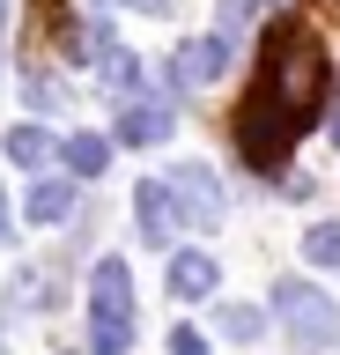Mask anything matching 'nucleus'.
<instances>
[{"instance_id": "f257e3e1", "label": "nucleus", "mask_w": 340, "mask_h": 355, "mask_svg": "<svg viewBox=\"0 0 340 355\" xmlns=\"http://www.w3.org/2000/svg\"><path fill=\"white\" fill-rule=\"evenodd\" d=\"M259 89H267L303 133L318 126V111H325V96H333V60H325V44H318L311 22L281 15L267 37H259Z\"/></svg>"}, {"instance_id": "f03ea898", "label": "nucleus", "mask_w": 340, "mask_h": 355, "mask_svg": "<svg viewBox=\"0 0 340 355\" xmlns=\"http://www.w3.org/2000/svg\"><path fill=\"white\" fill-rule=\"evenodd\" d=\"M296 141H303V126L251 82L244 104H237V155H244V171L251 178H289V148Z\"/></svg>"}, {"instance_id": "7ed1b4c3", "label": "nucleus", "mask_w": 340, "mask_h": 355, "mask_svg": "<svg viewBox=\"0 0 340 355\" xmlns=\"http://www.w3.org/2000/svg\"><path fill=\"white\" fill-rule=\"evenodd\" d=\"M134 348V266L96 259L89 274V355H126Z\"/></svg>"}, {"instance_id": "20e7f679", "label": "nucleus", "mask_w": 340, "mask_h": 355, "mask_svg": "<svg viewBox=\"0 0 340 355\" xmlns=\"http://www.w3.org/2000/svg\"><path fill=\"white\" fill-rule=\"evenodd\" d=\"M274 318L289 326L296 355H325L340 348V304L318 282H274Z\"/></svg>"}, {"instance_id": "39448f33", "label": "nucleus", "mask_w": 340, "mask_h": 355, "mask_svg": "<svg viewBox=\"0 0 340 355\" xmlns=\"http://www.w3.org/2000/svg\"><path fill=\"white\" fill-rule=\"evenodd\" d=\"M222 67H229V37H222V30H207V37H185L178 44L170 82H178V96H200L207 82H222Z\"/></svg>"}, {"instance_id": "423d86ee", "label": "nucleus", "mask_w": 340, "mask_h": 355, "mask_svg": "<svg viewBox=\"0 0 340 355\" xmlns=\"http://www.w3.org/2000/svg\"><path fill=\"white\" fill-rule=\"evenodd\" d=\"M178 133V104H163V96H126L118 104V133L111 141H126V148H163Z\"/></svg>"}, {"instance_id": "0eeeda50", "label": "nucleus", "mask_w": 340, "mask_h": 355, "mask_svg": "<svg viewBox=\"0 0 340 355\" xmlns=\"http://www.w3.org/2000/svg\"><path fill=\"white\" fill-rule=\"evenodd\" d=\"M170 200H178V215L200 222V230H215V222H222V185H215V171H207V163H178V171H170Z\"/></svg>"}, {"instance_id": "6e6552de", "label": "nucleus", "mask_w": 340, "mask_h": 355, "mask_svg": "<svg viewBox=\"0 0 340 355\" xmlns=\"http://www.w3.org/2000/svg\"><path fill=\"white\" fill-rule=\"evenodd\" d=\"M134 222H141V244H156V252L185 230L178 200H170V178H141V193H134Z\"/></svg>"}, {"instance_id": "1a4fd4ad", "label": "nucleus", "mask_w": 340, "mask_h": 355, "mask_svg": "<svg viewBox=\"0 0 340 355\" xmlns=\"http://www.w3.org/2000/svg\"><path fill=\"white\" fill-rule=\"evenodd\" d=\"M215 288H222V266L207 252H170V296L178 304H207Z\"/></svg>"}, {"instance_id": "9d476101", "label": "nucleus", "mask_w": 340, "mask_h": 355, "mask_svg": "<svg viewBox=\"0 0 340 355\" xmlns=\"http://www.w3.org/2000/svg\"><path fill=\"white\" fill-rule=\"evenodd\" d=\"M96 82L111 89L118 104H126V96H148V82H141V60H134V52H118V44H104V60H96Z\"/></svg>"}, {"instance_id": "9b49d317", "label": "nucleus", "mask_w": 340, "mask_h": 355, "mask_svg": "<svg viewBox=\"0 0 340 355\" xmlns=\"http://www.w3.org/2000/svg\"><path fill=\"white\" fill-rule=\"evenodd\" d=\"M60 163H67L74 178H104V163H111V133H67Z\"/></svg>"}, {"instance_id": "f8f14e48", "label": "nucleus", "mask_w": 340, "mask_h": 355, "mask_svg": "<svg viewBox=\"0 0 340 355\" xmlns=\"http://www.w3.org/2000/svg\"><path fill=\"white\" fill-rule=\"evenodd\" d=\"M74 185H82V178H37L30 200H23V215H30V222H60V215L74 207Z\"/></svg>"}, {"instance_id": "ddd939ff", "label": "nucleus", "mask_w": 340, "mask_h": 355, "mask_svg": "<svg viewBox=\"0 0 340 355\" xmlns=\"http://www.w3.org/2000/svg\"><path fill=\"white\" fill-rule=\"evenodd\" d=\"M8 163H15V171H45L52 163V133L45 126H8Z\"/></svg>"}, {"instance_id": "4468645a", "label": "nucleus", "mask_w": 340, "mask_h": 355, "mask_svg": "<svg viewBox=\"0 0 340 355\" xmlns=\"http://www.w3.org/2000/svg\"><path fill=\"white\" fill-rule=\"evenodd\" d=\"M303 259L340 274V222H311V230H303Z\"/></svg>"}, {"instance_id": "2eb2a0df", "label": "nucleus", "mask_w": 340, "mask_h": 355, "mask_svg": "<svg viewBox=\"0 0 340 355\" xmlns=\"http://www.w3.org/2000/svg\"><path fill=\"white\" fill-rule=\"evenodd\" d=\"M215 326H222L229 340H259V333H267V311H251V304H222V311H215Z\"/></svg>"}, {"instance_id": "dca6fc26", "label": "nucleus", "mask_w": 340, "mask_h": 355, "mask_svg": "<svg viewBox=\"0 0 340 355\" xmlns=\"http://www.w3.org/2000/svg\"><path fill=\"white\" fill-rule=\"evenodd\" d=\"M8 304H15V311H45V304H52V296H45V274H37V266H23V274L8 282Z\"/></svg>"}, {"instance_id": "f3484780", "label": "nucleus", "mask_w": 340, "mask_h": 355, "mask_svg": "<svg viewBox=\"0 0 340 355\" xmlns=\"http://www.w3.org/2000/svg\"><path fill=\"white\" fill-rule=\"evenodd\" d=\"M23 96H30L37 111H60V104H67V89L52 82V74H23Z\"/></svg>"}, {"instance_id": "a211bd4d", "label": "nucleus", "mask_w": 340, "mask_h": 355, "mask_svg": "<svg viewBox=\"0 0 340 355\" xmlns=\"http://www.w3.org/2000/svg\"><path fill=\"white\" fill-rule=\"evenodd\" d=\"M170 355H207V333H193V326H170Z\"/></svg>"}, {"instance_id": "6ab92c4d", "label": "nucleus", "mask_w": 340, "mask_h": 355, "mask_svg": "<svg viewBox=\"0 0 340 355\" xmlns=\"http://www.w3.org/2000/svg\"><path fill=\"white\" fill-rule=\"evenodd\" d=\"M0 237H15V222H8V200H0Z\"/></svg>"}, {"instance_id": "aec40b11", "label": "nucleus", "mask_w": 340, "mask_h": 355, "mask_svg": "<svg viewBox=\"0 0 340 355\" xmlns=\"http://www.w3.org/2000/svg\"><path fill=\"white\" fill-rule=\"evenodd\" d=\"M333 141H340V104H333Z\"/></svg>"}, {"instance_id": "412c9836", "label": "nucleus", "mask_w": 340, "mask_h": 355, "mask_svg": "<svg viewBox=\"0 0 340 355\" xmlns=\"http://www.w3.org/2000/svg\"><path fill=\"white\" fill-rule=\"evenodd\" d=\"M289 8H296V0H289Z\"/></svg>"}]
</instances>
